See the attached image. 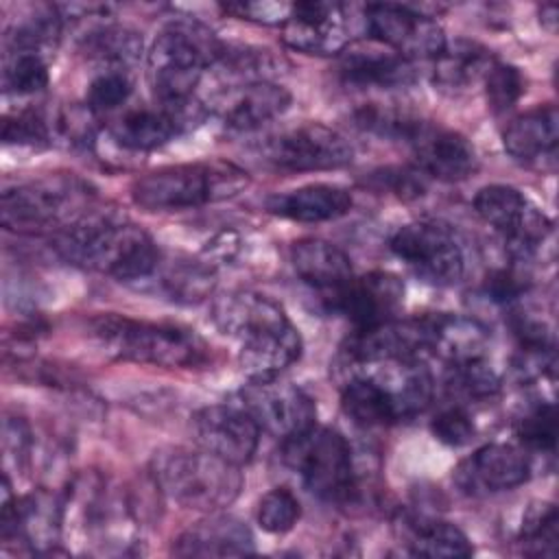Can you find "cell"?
<instances>
[{
    "label": "cell",
    "mask_w": 559,
    "mask_h": 559,
    "mask_svg": "<svg viewBox=\"0 0 559 559\" xmlns=\"http://www.w3.org/2000/svg\"><path fill=\"white\" fill-rule=\"evenodd\" d=\"M216 328L236 341L238 362L249 380L277 378L299 360L304 343L284 308L253 290H231L214 301Z\"/></svg>",
    "instance_id": "1"
},
{
    "label": "cell",
    "mask_w": 559,
    "mask_h": 559,
    "mask_svg": "<svg viewBox=\"0 0 559 559\" xmlns=\"http://www.w3.org/2000/svg\"><path fill=\"white\" fill-rule=\"evenodd\" d=\"M52 247L66 262L120 282L148 280L162 260L157 245L144 229L114 214L90 210L61 227Z\"/></svg>",
    "instance_id": "2"
},
{
    "label": "cell",
    "mask_w": 559,
    "mask_h": 559,
    "mask_svg": "<svg viewBox=\"0 0 559 559\" xmlns=\"http://www.w3.org/2000/svg\"><path fill=\"white\" fill-rule=\"evenodd\" d=\"M225 44L197 20H173L153 39L146 55V79L159 103L192 98L205 70L214 68Z\"/></svg>",
    "instance_id": "3"
},
{
    "label": "cell",
    "mask_w": 559,
    "mask_h": 559,
    "mask_svg": "<svg viewBox=\"0 0 559 559\" xmlns=\"http://www.w3.org/2000/svg\"><path fill=\"white\" fill-rule=\"evenodd\" d=\"M151 469L157 489L183 509L214 513L242 489L240 467L205 450L164 448L155 452Z\"/></svg>",
    "instance_id": "4"
},
{
    "label": "cell",
    "mask_w": 559,
    "mask_h": 559,
    "mask_svg": "<svg viewBox=\"0 0 559 559\" xmlns=\"http://www.w3.org/2000/svg\"><path fill=\"white\" fill-rule=\"evenodd\" d=\"M247 183V173L229 162L175 164L135 179L131 197L146 212H179L229 199Z\"/></svg>",
    "instance_id": "5"
},
{
    "label": "cell",
    "mask_w": 559,
    "mask_h": 559,
    "mask_svg": "<svg viewBox=\"0 0 559 559\" xmlns=\"http://www.w3.org/2000/svg\"><path fill=\"white\" fill-rule=\"evenodd\" d=\"M92 332L107 354L140 365L188 369L203 365L207 356V347L194 330L175 323L103 314L92 321Z\"/></svg>",
    "instance_id": "6"
},
{
    "label": "cell",
    "mask_w": 559,
    "mask_h": 559,
    "mask_svg": "<svg viewBox=\"0 0 559 559\" xmlns=\"http://www.w3.org/2000/svg\"><path fill=\"white\" fill-rule=\"evenodd\" d=\"M282 461L304 487L321 500L347 504L358 496L352 448L347 439L321 426H310L282 439Z\"/></svg>",
    "instance_id": "7"
},
{
    "label": "cell",
    "mask_w": 559,
    "mask_h": 559,
    "mask_svg": "<svg viewBox=\"0 0 559 559\" xmlns=\"http://www.w3.org/2000/svg\"><path fill=\"white\" fill-rule=\"evenodd\" d=\"M87 201V186L74 177H46L28 183H17L2 192L0 214L2 225L20 234H39L61 223L72 214L79 218Z\"/></svg>",
    "instance_id": "8"
},
{
    "label": "cell",
    "mask_w": 559,
    "mask_h": 559,
    "mask_svg": "<svg viewBox=\"0 0 559 559\" xmlns=\"http://www.w3.org/2000/svg\"><path fill=\"white\" fill-rule=\"evenodd\" d=\"M476 214L493 227L515 260H528L550 236V218L535 207L518 188L491 183L474 197Z\"/></svg>",
    "instance_id": "9"
},
{
    "label": "cell",
    "mask_w": 559,
    "mask_h": 559,
    "mask_svg": "<svg viewBox=\"0 0 559 559\" xmlns=\"http://www.w3.org/2000/svg\"><path fill=\"white\" fill-rule=\"evenodd\" d=\"M389 247L426 284L452 286L463 277L465 260L461 245L443 223H406L393 231Z\"/></svg>",
    "instance_id": "10"
},
{
    "label": "cell",
    "mask_w": 559,
    "mask_h": 559,
    "mask_svg": "<svg viewBox=\"0 0 559 559\" xmlns=\"http://www.w3.org/2000/svg\"><path fill=\"white\" fill-rule=\"evenodd\" d=\"M262 153L269 164L290 173L334 170L354 159L345 135L321 122H304L271 135L262 144Z\"/></svg>",
    "instance_id": "11"
},
{
    "label": "cell",
    "mask_w": 559,
    "mask_h": 559,
    "mask_svg": "<svg viewBox=\"0 0 559 559\" xmlns=\"http://www.w3.org/2000/svg\"><path fill=\"white\" fill-rule=\"evenodd\" d=\"M365 31L406 61L437 59L445 48V35L437 20L406 4H367Z\"/></svg>",
    "instance_id": "12"
},
{
    "label": "cell",
    "mask_w": 559,
    "mask_h": 559,
    "mask_svg": "<svg viewBox=\"0 0 559 559\" xmlns=\"http://www.w3.org/2000/svg\"><path fill=\"white\" fill-rule=\"evenodd\" d=\"M207 116V107L186 98L177 103H155L153 107H133L122 111L111 124V138L129 151H153L168 144L183 131L197 127Z\"/></svg>",
    "instance_id": "13"
},
{
    "label": "cell",
    "mask_w": 559,
    "mask_h": 559,
    "mask_svg": "<svg viewBox=\"0 0 559 559\" xmlns=\"http://www.w3.org/2000/svg\"><path fill=\"white\" fill-rule=\"evenodd\" d=\"M435 317L389 319L371 328L356 330L345 347L347 362H378V360H424L432 349Z\"/></svg>",
    "instance_id": "14"
},
{
    "label": "cell",
    "mask_w": 559,
    "mask_h": 559,
    "mask_svg": "<svg viewBox=\"0 0 559 559\" xmlns=\"http://www.w3.org/2000/svg\"><path fill=\"white\" fill-rule=\"evenodd\" d=\"M240 406L255 419L260 430L286 439L310 426L317 419L312 397L290 382L277 378L251 380L240 391Z\"/></svg>",
    "instance_id": "15"
},
{
    "label": "cell",
    "mask_w": 559,
    "mask_h": 559,
    "mask_svg": "<svg viewBox=\"0 0 559 559\" xmlns=\"http://www.w3.org/2000/svg\"><path fill=\"white\" fill-rule=\"evenodd\" d=\"M328 312L343 314L356 330L395 319L404 301V284L384 271L352 277L341 288L321 297Z\"/></svg>",
    "instance_id": "16"
},
{
    "label": "cell",
    "mask_w": 559,
    "mask_h": 559,
    "mask_svg": "<svg viewBox=\"0 0 559 559\" xmlns=\"http://www.w3.org/2000/svg\"><path fill=\"white\" fill-rule=\"evenodd\" d=\"M192 430L201 450L238 467L253 459L262 432L240 404H214L197 411Z\"/></svg>",
    "instance_id": "17"
},
{
    "label": "cell",
    "mask_w": 559,
    "mask_h": 559,
    "mask_svg": "<svg viewBox=\"0 0 559 559\" xmlns=\"http://www.w3.org/2000/svg\"><path fill=\"white\" fill-rule=\"evenodd\" d=\"M288 48L306 55H336L352 44V20L338 2H295L282 24Z\"/></svg>",
    "instance_id": "18"
},
{
    "label": "cell",
    "mask_w": 559,
    "mask_h": 559,
    "mask_svg": "<svg viewBox=\"0 0 559 559\" xmlns=\"http://www.w3.org/2000/svg\"><path fill=\"white\" fill-rule=\"evenodd\" d=\"M2 539H20L35 552H46L59 542L61 533V504L55 493L44 489L11 498L9 476H2V511H0Z\"/></svg>",
    "instance_id": "19"
},
{
    "label": "cell",
    "mask_w": 559,
    "mask_h": 559,
    "mask_svg": "<svg viewBox=\"0 0 559 559\" xmlns=\"http://www.w3.org/2000/svg\"><path fill=\"white\" fill-rule=\"evenodd\" d=\"M404 140L408 142L419 170L428 177L461 181L478 168V155L472 142L459 131L417 118Z\"/></svg>",
    "instance_id": "20"
},
{
    "label": "cell",
    "mask_w": 559,
    "mask_h": 559,
    "mask_svg": "<svg viewBox=\"0 0 559 559\" xmlns=\"http://www.w3.org/2000/svg\"><path fill=\"white\" fill-rule=\"evenodd\" d=\"M290 92L275 81L229 83L207 103V111L231 131H255L280 118L290 107Z\"/></svg>",
    "instance_id": "21"
},
{
    "label": "cell",
    "mask_w": 559,
    "mask_h": 559,
    "mask_svg": "<svg viewBox=\"0 0 559 559\" xmlns=\"http://www.w3.org/2000/svg\"><path fill=\"white\" fill-rule=\"evenodd\" d=\"M528 454L511 443H487L454 469L456 487L467 496H489L528 480Z\"/></svg>",
    "instance_id": "22"
},
{
    "label": "cell",
    "mask_w": 559,
    "mask_h": 559,
    "mask_svg": "<svg viewBox=\"0 0 559 559\" xmlns=\"http://www.w3.org/2000/svg\"><path fill=\"white\" fill-rule=\"evenodd\" d=\"M559 116L555 105L535 107L518 116L502 133L504 151L524 166L552 168L557 157Z\"/></svg>",
    "instance_id": "23"
},
{
    "label": "cell",
    "mask_w": 559,
    "mask_h": 559,
    "mask_svg": "<svg viewBox=\"0 0 559 559\" xmlns=\"http://www.w3.org/2000/svg\"><path fill=\"white\" fill-rule=\"evenodd\" d=\"M251 552H255V542L249 526L216 511L186 528L173 544L177 557H242Z\"/></svg>",
    "instance_id": "24"
},
{
    "label": "cell",
    "mask_w": 559,
    "mask_h": 559,
    "mask_svg": "<svg viewBox=\"0 0 559 559\" xmlns=\"http://www.w3.org/2000/svg\"><path fill=\"white\" fill-rule=\"evenodd\" d=\"M341 406L345 415L362 428H382L406 421L395 395L360 367H347V378L341 389Z\"/></svg>",
    "instance_id": "25"
},
{
    "label": "cell",
    "mask_w": 559,
    "mask_h": 559,
    "mask_svg": "<svg viewBox=\"0 0 559 559\" xmlns=\"http://www.w3.org/2000/svg\"><path fill=\"white\" fill-rule=\"evenodd\" d=\"M341 76L347 85L360 90H393L413 83L415 72L411 61L402 59L393 50L347 46L341 59Z\"/></svg>",
    "instance_id": "26"
},
{
    "label": "cell",
    "mask_w": 559,
    "mask_h": 559,
    "mask_svg": "<svg viewBox=\"0 0 559 559\" xmlns=\"http://www.w3.org/2000/svg\"><path fill=\"white\" fill-rule=\"evenodd\" d=\"M290 262L297 277L314 288L319 297L341 288L354 277L349 258L336 245L321 238L297 240L290 249Z\"/></svg>",
    "instance_id": "27"
},
{
    "label": "cell",
    "mask_w": 559,
    "mask_h": 559,
    "mask_svg": "<svg viewBox=\"0 0 559 559\" xmlns=\"http://www.w3.org/2000/svg\"><path fill=\"white\" fill-rule=\"evenodd\" d=\"M269 212L297 223H323L352 210V194L334 183H308L269 199Z\"/></svg>",
    "instance_id": "28"
},
{
    "label": "cell",
    "mask_w": 559,
    "mask_h": 559,
    "mask_svg": "<svg viewBox=\"0 0 559 559\" xmlns=\"http://www.w3.org/2000/svg\"><path fill=\"white\" fill-rule=\"evenodd\" d=\"M404 544L411 555L430 559H461L474 552L469 537L452 522L439 518H404Z\"/></svg>",
    "instance_id": "29"
},
{
    "label": "cell",
    "mask_w": 559,
    "mask_h": 559,
    "mask_svg": "<svg viewBox=\"0 0 559 559\" xmlns=\"http://www.w3.org/2000/svg\"><path fill=\"white\" fill-rule=\"evenodd\" d=\"M496 59L491 52L467 39L445 44L441 55L435 59V85L443 92L456 94L485 79L487 70Z\"/></svg>",
    "instance_id": "30"
},
{
    "label": "cell",
    "mask_w": 559,
    "mask_h": 559,
    "mask_svg": "<svg viewBox=\"0 0 559 559\" xmlns=\"http://www.w3.org/2000/svg\"><path fill=\"white\" fill-rule=\"evenodd\" d=\"M487 349V330L474 319L437 314L435 317V336L430 354L443 358L448 367L485 358Z\"/></svg>",
    "instance_id": "31"
},
{
    "label": "cell",
    "mask_w": 559,
    "mask_h": 559,
    "mask_svg": "<svg viewBox=\"0 0 559 559\" xmlns=\"http://www.w3.org/2000/svg\"><path fill=\"white\" fill-rule=\"evenodd\" d=\"M83 50L90 59L103 63L105 68L129 70L142 55V37L133 28L103 24L85 35Z\"/></svg>",
    "instance_id": "32"
},
{
    "label": "cell",
    "mask_w": 559,
    "mask_h": 559,
    "mask_svg": "<svg viewBox=\"0 0 559 559\" xmlns=\"http://www.w3.org/2000/svg\"><path fill=\"white\" fill-rule=\"evenodd\" d=\"M153 275H159V284L164 293L175 301L194 304L207 297L214 288L212 269L203 262L186 260V262H170L164 264L159 260Z\"/></svg>",
    "instance_id": "33"
},
{
    "label": "cell",
    "mask_w": 559,
    "mask_h": 559,
    "mask_svg": "<svg viewBox=\"0 0 559 559\" xmlns=\"http://www.w3.org/2000/svg\"><path fill=\"white\" fill-rule=\"evenodd\" d=\"M50 81L46 55L35 50H4L2 87L7 94L28 96L41 92Z\"/></svg>",
    "instance_id": "34"
},
{
    "label": "cell",
    "mask_w": 559,
    "mask_h": 559,
    "mask_svg": "<svg viewBox=\"0 0 559 559\" xmlns=\"http://www.w3.org/2000/svg\"><path fill=\"white\" fill-rule=\"evenodd\" d=\"M282 61H277L266 48L251 46H227L223 48L221 59L214 68L231 79V83H253V81H273L280 72Z\"/></svg>",
    "instance_id": "35"
},
{
    "label": "cell",
    "mask_w": 559,
    "mask_h": 559,
    "mask_svg": "<svg viewBox=\"0 0 559 559\" xmlns=\"http://www.w3.org/2000/svg\"><path fill=\"white\" fill-rule=\"evenodd\" d=\"M557 509L552 502H535L526 511L520 528V546L526 555H555L557 552Z\"/></svg>",
    "instance_id": "36"
},
{
    "label": "cell",
    "mask_w": 559,
    "mask_h": 559,
    "mask_svg": "<svg viewBox=\"0 0 559 559\" xmlns=\"http://www.w3.org/2000/svg\"><path fill=\"white\" fill-rule=\"evenodd\" d=\"M133 92V79L129 70L103 68L87 85L85 107L92 114H107L122 107Z\"/></svg>",
    "instance_id": "37"
},
{
    "label": "cell",
    "mask_w": 559,
    "mask_h": 559,
    "mask_svg": "<svg viewBox=\"0 0 559 559\" xmlns=\"http://www.w3.org/2000/svg\"><path fill=\"white\" fill-rule=\"evenodd\" d=\"M52 116L41 109H22L2 120V140L7 144L44 146L52 142Z\"/></svg>",
    "instance_id": "38"
},
{
    "label": "cell",
    "mask_w": 559,
    "mask_h": 559,
    "mask_svg": "<svg viewBox=\"0 0 559 559\" xmlns=\"http://www.w3.org/2000/svg\"><path fill=\"white\" fill-rule=\"evenodd\" d=\"M448 384L454 393L467 400H487L498 393L500 378L485 358H476L469 362L452 365Z\"/></svg>",
    "instance_id": "39"
},
{
    "label": "cell",
    "mask_w": 559,
    "mask_h": 559,
    "mask_svg": "<svg viewBox=\"0 0 559 559\" xmlns=\"http://www.w3.org/2000/svg\"><path fill=\"white\" fill-rule=\"evenodd\" d=\"M515 435L522 445L537 452H552L557 441V417L550 402H539L531 406L518 421Z\"/></svg>",
    "instance_id": "40"
},
{
    "label": "cell",
    "mask_w": 559,
    "mask_h": 559,
    "mask_svg": "<svg viewBox=\"0 0 559 559\" xmlns=\"http://www.w3.org/2000/svg\"><path fill=\"white\" fill-rule=\"evenodd\" d=\"M301 515V504L295 498V493L286 487H275L269 493L262 496L258 504V524L262 531L271 535L288 533Z\"/></svg>",
    "instance_id": "41"
},
{
    "label": "cell",
    "mask_w": 559,
    "mask_h": 559,
    "mask_svg": "<svg viewBox=\"0 0 559 559\" xmlns=\"http://www.w3.org/2000/svg\"><path fill=\"white\" fill-rule=\"evenodd\" d=\"M485 98L493 114L509 111L524 94V76L515 66L493 61L485 79Z\"/></svg>",
    "instance_id": "42"
},
{
    "label": "cell",
    "mask_w": 559,
    "mask_h": 559,
    "mask_svg": "<svg viewBox=\"0 0 559 559\" xmlns=\"http://www.w3.org/2000/svg\"><path fill=\"white\" fill-rule=\"evenodd\" d=\"M430 432L443 445L461 448L476 437V426L472 415L463 406H448L435 415V419L430 421Z\"/></svg>",
    "instance_id": "43"
},
{
    "label": "cell",
    "mask_w": 559,
    "mask_h": 559,
    "mask_svg": "<svg viewBox=\"0 0 559 559\" xmlns=\"http://www.w3.org/2000/svg\"><path fill=\"white\" fill-rule=\"evenodd\" d=\"M426 175L421 170H413V168H400V166H391V168H382L378 173H373V181L389 190L391 194L400 197V199H417L426 192Z\"/></svg>",
    "instance_id": "44"
},
{
    "label": "cell",
    "mask_w": 559,
    "mask_h": 559,
    "mask_svg": "<svg viewBox=\"0 0 559 559\" xmlns=\"http://www.w3.org/2000/svg\"><path fill=\"white\" fill-rule=\"evenodd\" d=\"M293 4L286 2H238L227 4L225 11L240 20H253L262 24H284Z\"/></svg>",
    "instance_id": "45"
},
{
    "label": "cell",
    "mask_w": 559,
    "mask_h": 559,
    "mask_svg": "<svg viewBox=\"0 0 559 559\" xmlns=\"http://www.w3.org/2000/svg\"><path fill=\"white\" fill-rule=\"evenodd\" d=\"M524 282L522 277L511 271V269H500V271H493L487 282H485V290L487 295L493 299V301H500V304H511L515 301L522 290H524Z\"/></svg>",
    "instance_id": "46"
},
{
    "label": "cell",
    "mask_w": 559,
    "mask_h": 559,
    "mask_svg": "<svg viewBox=\"0 0 559 559\" xmlns=\"http://www.w3.org/2000/svg\"><path fill=\"white\" fill-rule=\"evenodd\" d=\"M542 22H544L550 31H555V24H557V7H555V4L542 7Z\"/></svg>",
    "instance_id": "47"
}]
</instances>
